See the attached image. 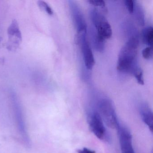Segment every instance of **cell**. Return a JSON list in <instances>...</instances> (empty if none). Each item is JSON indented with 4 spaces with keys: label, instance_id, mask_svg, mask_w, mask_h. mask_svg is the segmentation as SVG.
Segmentation results:
<instances>
[{
    "label": "cell",
    "instance_id": "cell-12",
    "mask_svg": "<svg viewBox=\"0 0 153 153\" xmlns=\"http://www.w3.org/2000/svg\"><path fill=\"white\" fill-rule=\"evenodd\" d=\"M142 55L146 59H151L153 58V49L152 47H146L142 51Z\"/></svg>",
    "mask_w": 153,
    "mask_h": 153
},
{
    "label": "cell",
    "instance_id": "cell-7",
    "mask_svg": "<svg viewBox=\"0 0 153 153\" xmlns=\"http://www.w3.org/2000/svg\"><path fill=\"white\" fill-rule=\"evenodd\" d=\"M79 41L86 68L88 70H91L94 66L95 61L93 52L87 39L86 32L80 33Z\"/></svg>",
    "mask_w": 153,
    "mask_h": 153
},
{
    "label": "cell",
    "instance_id": "cell-1",
    "mask_svg": "<svg viewBox=\"0 0 153 153\" xmlns=\"http://www.w3.org/2000/svg\"><path fill=\"white\" fill-rule=\"evenodd\" d=\"M139 43L137 36H133L122 47L117 62V69L119 71L132 74L139 66L137 61Z\"/></svg>",
    "mask_w": 153,
    "mask_h": 153
},
{
    "label": "cell",
    "instance_id": "cell-4",
    "mask_svg": "<svg viewBox=\"0 0 153 153\" xmlns=\"http://www.w3.org/2000/svg\"><path fill=\"white\" fill-rule=\"evenodd\" d=\"M95 105L105 126L116 128L120 121L111 100L107 97H101Z\"/></svg>",
    "mask_w": 153,
    "mask_h": 153
},
{
    "label": "cell",
    "instance_id": "cell-15",
    "mask_svg": "<svg viewBox=\"0 0 153 153\" xmlns=\"http://www.w3.org/2000/svg\"><path fill=\"white\" fill-rule=\"evenodd\" d=\"M77 153H96L95 151L86 147L79 149L77 150Z\"/></svg>",
    "mask_w": 153,
    "mask_h": 153
},
{
    "label": "cell",
    "instance_id": "cell-14",
    "mask_svg": "<svg viewBox=\"0 0 153 153\" xmlns=\"http://www.w3.org/2000/svg\"><path fill=\"white\" fill-rule=\"evenodd\" d=\"M88 2L94 7H104L105 6V3L103 0H90Z\"/></svg>",
    "mask_w": 153,
    "mask_h": 153
},
{
    "label": "cell",
    "instance_id": "cell-11",
    "mask_svg": "<svg viewBox=\"0 0 153 153\" xmlns=\"http://www.w3.org/2000/svg\"><path fill=\"white\" fill-rule=\"evenodd\" d=\"M132 74L137 79V83L140 85H144V81L143 79V71L138 66L132 72Z\"/></svg>",
    "mask_w": 153,
    "mask_h": 153
},
{
    "label": "cell",
    "instance_id": "cell-5",
    "mask_svg": "<svg viewBox=\"0 0 153 153\" xmlns=\"http://www.w3.org/2000/svg\"><path fill=\"white\" fill-rule=\"evenodd\" d=\"M90 16L98 37L103 41L111 38L112 31L105 17L96 9L91 10Z\"/></svg>",
    "mask_w": 153,
    "mask_h": 153
},
{
    "label": "cell",
    "instance_id": "cell-2",
    "mask_svg": "<svg viewBox=\"0 0 153 153\" xmlns=\"http://www.w3.org/2000/svg\"><path fill=\"white\" fill-rule=\"evenodd\" d=\"M86 118L88 127L93 134L100 140L110 143L111 139V135L94 105L87 109Z\"/></svg>",
    "mask_w": 153,
    "mask_h": 153
},
{
    "label": "cell",
    "instance_id": "cell-8",
    "mask_svg": "<svg viewBox=\"0 0 153 153\" xmlns=\"http://www.w3.org/2000/svg\"><path fill=\"white\" fill-rule=\"evenodd\" d=\"M73 21L76 25L77 31L78 33L86 32L87 25L82 12L79 8L75 3H70Z\"/></svg>",
    "mask_w": 153,
    "mask_h": 153
},
{
    "label": "cell",
    "instance_id": "cell-9",
    "mask_svg": "<svg viewBox=\"0 0 153 153\" xmlns=\"http://www.w3.org/2000/svg\"><path fill=\"white\" fill-rule=\"evenodd\" d=\"M139 112L141 120L146 125L149 130L153 132V115L152 109L146 103L140 104L139 107Z\"/></svg>",
    "mask_w": 153,
    "mask_h": 153
},
{
    "label": "cell",
    "instance_id": "cell-6",
    "mask_svg": "<svg viewBox=\"0 0 153 153\" xmlns=\"http://www.w3.org/2000/svg\"><path fill=\"white\" fill-rule=\"evenodd\" d=\"M116 128L118 132L121 153H135L132 135L128 128L120 122Z\"/></svg>",
    "mask_w": 153,
    "mask_h": 153
},
{
    "label": "cell",
    "instance_id": "cell-10",
    "mask_svg": "<svg viewBox=\"0 0 153 153\" xmlns=\"http://www.w3.org/2000/svg\"><path fill=\"white\" fill-rule=\"evenodd\" d=\"M143 43L152 47L153 42V29L152 27H148L143 29L141 34Z\"/></svg>",
    "mask_w": 153,
    "mask_h": 153
},
{
    "label": "cell",
    "instance_id": "cell-3",
    "mask_svg": "<svg viewBox=\"0 0 153 153\" xmlns=\"http://www.w3.org/2000/svg\"><path fill=\"white\" fill-rule=\"evenodd\" d=\"M10 103L12 105L17 128L24 144L26 146H29L31 145V140L27 128L21 102L16 93L13 89H10Z\"/></svg>",
    "mask_w": 153,
    "mask_h": 153
},
{
    "label": "cell",
    "instance_id": "cell-13",
    "mask_svg": "<svg viewBox=\"0 0 153 153\" xmlns=\"http://www.w3.org/2000/svg\"><path fill=\"white\" fill-rule=\"evenodd\" d=\"M126 8L130 14H132L134 11V3L132 0H126L124 1Z\"/></svg>",
    "mask_w": 153,
    "mask_h": 153
}]
</instances>
